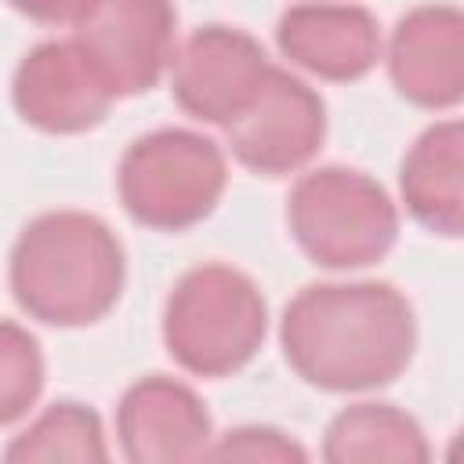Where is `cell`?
Masks as SVG:
<instances>
[{"instance_id": "cell-1", "label": "cell", "mask_w": 464, "mask_h": 464, "mask_svg": "<svg viewBox=\"0 0 464 464\" xmlns=\"http://www.w3.org/2000/svg\"><path fill=\"white\" fill-rule=\"evenodd\" d=\"M286 366L319 392H377L406 373L417 352V312L384 279L301 286L279 315Z\"/></svg>"}, {"instance_id": "cell-2", "label": "cell", "mask_w": 464, "mask_h": 464, "mask_svg": "<svg viewBox=\"0 0 464 464\" xmlns=\"http://www.w3.org/2000/svg\"><path fill=\"white\" fill-rule=\"evenodd\" d=\"M127 254L109 221L91 210H44L22 225L7 257L18 308L58 330L102 323L123 297Z\"/></svg>"}, {"instance_id": "cell-3", "label": "cell", "mask_w": 464, "mask_h": 464, "mask_svg": "<svg viewBox=\"0 0 464 464\" xmlns=\"http://www.w3.org/2000/svg\"><path fill=\"white\" fill-rule=\"evenodd\" d=\"M163 348L192 377L221 381L254 362L268 337V301L236 265L188 268L163 301Z\"/></svg>"}, {"instance_id": "cell-4", "label": "cell", "mask_w": 464, "mask_h": 464, "mask_svg": "<svg viewBox=\"0 0 464 464\" xmlns=\"http://www.w3.org/2000/svg\"><path fill=\"white\" fill-rule=\"evenodd\" d=\"M286 228L312 265L352 272L388 257L399 239V203L359 167H308L290 185Z\"/></svg>"}, {"instance_id": "cell-5", "label": "cell", "mask_w": 464, "mask_h": 464, "mask_svg": "<svg viewBox=\"0 0 464 464\" xmlns=\"http://www.w3.org/2000/svg\"><path fill=\"white\" fill-rule=\"evenodd\" d=\"M225 188L228 152L192 127L138 134L116 167V196L127 218L152 232H185L207 221Z\"/></svg>"}, {"instance_id": "cell-6", "label": "cell", "mask_w": 464, "mask_h": 464, "mask_svg": "<svg viewBox=\"0 0 464 464\" xmlns=\"http://www.w3.org/2000/svg\"><path fill=\"white\" fill-rule=\"evenodd\" d=\"M326 141V102L297 72L272 65L254 102L225 127V152L261 174L286 178L304 170Z\"/></svg>"}, {"instance_id": "cell-7", "label": "cell", "mask_w": 464, "mask_h": 464, "mask_svg": "<svg viewBox=\"0 0 464 464\" xmlns=\"http://www.w3.org/2000/svg\"><path fill=\"white\" fill-rule=\"evenodd\" d=\"M72 40L116 98L152 91L178 47L174 0H91L72 22Z\"/></svg>"}, {"instance_id": "cell-8", "label": "cell", "mask_w": 464, "mask_h": 464, "mask_svg": "<svg viewBox=\"0 0 464 464\" xmlns=\"http://www.w3.org/2000/svg\"><path fill=\"white\" fill-rule=\"evenodd\" d=\"M268 69L272 58L254 33L210 22L174 47L167 80L170 98L185 116L225 130L254 102Z\"/></svg>"}, {"instance_id": "cell-9", "label": "cell", "mask_w": 464, "mask_h": 464, "mask_svg": "<svg viewBox=\"0 0 464 464\" xmlns=\"http://www.w3.org/2000/svg\"><path fill=\"white\" fill-rule=\"evenodd\" d=\"M116 94L105 87L98 69L76 47V40H40L22 54L11 76V105L22 123L44 134H83L94 130Z\"/></svg>"}, {"instance_id": "cell-10", "label": "cell", "mask_w": 464, "mask_h": 464, "mask_svg": "<svg viewBox=\"0 0 464 464\" xmlns=\"http://www.w3.org/2000/svg\"><path fill=\"white\" fill-rule=\"evenodd\" d=\"M399 98L428 112H453L464 98V14L457 4L410 7L381 51Z\"/></svg>"}, {"instance_id": "cell-11", "label": "cell", "mask_w": 464, "mask_h": 464, "mask_svg": "<svg viewBox=\"0 0 464 464\" xmlns=\"http://www.w3.org/2000/svg\"><path fill=\"white\" fill-rule=\"evenodd\" d=\"M116 442L130 464L203 460L214 442V417L192 384L149 373L120 395Z\"/></svg>"}, {"instance_id": "cell-12", "label": "cell", "mask_w": 464, "mask_h": 464, "mask_svg": "<svg viewBox=\"0 0 464 464\" xmlns=\"http://www.w3.org/2000/svg\"><path fill=\"white\" fill-rule=\"evenodd\" d=\"M279 54L326 83H352L377 69L384 51L381 22L370 7L348 0H301L276 22Z\"/></svg>"}, {"instance_id": "cell-13", "label": "cell", "mask_w": 464, "mask_h": 464, "mask_svg": "<svg viewBox=\"0 0 464 464\" xmlns=\"http://www.w3.org/2000/svg\"><path fill=\"white\" fill-rule=\"evenodd\" d=\"M399 199L420 228L446 239L464 232V123L457 116L413 138L399 163Z\"/></svg>"}, {"instance_id": "cell-14", "label": "cell", "mask_w": 464, "mask_h": 464, "mask_svg": "<svg viewBox=\"0 0 464 464\" xmlns=\"http://www.w3.org/2000/svg\"><path fill=\"white\" fill-rule=\"evenodd\" d=\"M428 457L420 420L392 402H352L323 431V460L330 464H424Z\"/></svg>"}, {"instance_id": "cell-15", "label": "cell", "mask_w": 464, "mask_h": 464, "mask_svg": "<svg viewBox=\"0 0 464 464\" xmlns=\"http://www.w3.org/2000/svg\"><path fill=\"white\" fill-rule=\"evenodd\" d=\"M109 457L112 450L98 410L76 399L51 402L4 446V460L11 464H105Z\"/></svg>"}, {"instance_id": "cell-16", "label": "cell", "mask_w": 464, "mask_h": 464, "mask_svg": "<svg viewBox=\"0 0 464 464\" xmlns=\"http://www.w3.org/2000/svg\"><path fill=\"white\" fill-rule=\"evenodd\" d=\"M47 362L40 341L14 319H0V428L18 424L40 402Z\"/></svg>"}, {"instance_id": "cell-17", "label": "cell", "mask_w": 464, "mask_h": 464, "mask_svg": "<svg viewBox=\"0 0 464 464\" xmlns=\"http://www.w3.org/2000/svg\"><path fill=\"white\" fill-rule=\"evenodd\" d=\"M210 460H268V464H304L308 450L290 439L286 431L272 428V424H239L228 428L221 435H214Z\"/></svg>"}, {"instance_id": "cell-18", "label": "cell", "mask_w": 464, "mask_h": 464, "mask_svg": "<svg viewBox=\"0 0 464 464\" xmlns=\"http://www.w3.org/2000/svg\"><path fill=\"white\" fill-rule=\"evenodd\" d=\"M18 14L40 25H72L91 0H7Z\"/></svg>"}]
</instances>
